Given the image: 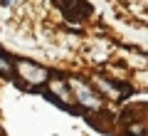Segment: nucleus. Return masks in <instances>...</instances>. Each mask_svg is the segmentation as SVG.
Wrapping results in <instances>:
<instances>
[{
    "instance_id": "1",
    "label": "nucleus",
    "mask_w": 148,
    "mask_h": 136,
    "mask_svg": "<svg viewBox=\"0 0 148 136\" xmlns=\"http://www.w3.org/2000/svg\"><path fill=\"white\" fill-rule=\"evenodd\" d=\"M72 87H74V92H77V97H79V101H82V104L91 106V109H96V106L101 104V99L94 94V92H89V89H86L84 84H79V82H72Z\"/></svg>"
}]
</instances>
